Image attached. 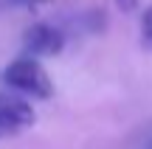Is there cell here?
Listing matches in <instances>:
<instances>
[{
  "instance_id": "3",
  "label": "cell",
  "mask_w": 152,
  "mask_h": 149,
  "mask_svg": "<svg viewBox=\"0 0 152 149\" xmlns=\"http://www.w3.org/2000/svg\"><path fill=\"white\" fill-rule=\"evenodd\" d=\"M23 48H26V56H31V59H37V56H56L65 48V34L59 28L48 25V23H37V25H31L23 34Z\"/></svg>"
},
{
  "instance_id": "4",
  "label": "cell",
  "mask_w": 152,
  "mask_h": 149,
  "mask_svg": "<svg viewBox=\"0 0 152 149\" xmlns=\"http://www.w3.org/2000/svg\"><path fill=\"white\" fill-rule=\"evenodd\" d=\"M141 34H144V42L152 48V6L144 11V17H141Z\"/></svg>"
},
{
  "instance_id": "2",
  "label": "cell",
  "mask_w": 152,
  "mask_h": 149,
  "mask_svg": "<svg viewBox=\"0 0 152 149\" xmlns=\"http://www.w3.org/2000/svg\"><path fill=\"white\" fill-rule=\"evenodd\" d=\"M34 121H37V113L31 101H26L17 93L0 90V138H14L26 132L28 127H34Z\"/></svg>"
},
{
  "instance_id": "1",
  "label": "cell",
  "mask_w": 152,
  "mask_h": 149,
  "mask_svg": "<svg viewBox=\"0 0 152 149\" xmlns=\"http://www.w3.org/2000/svg\"><path fill=\"white\" fill-rule=\"evenodd\" d=\"M0 79L17 96H28L37 101H45L54 96V82H51L48 71L42 68L39 59H31V56H17L14 62H9L0 71Z\"/></svg>"
}]
</instances>
